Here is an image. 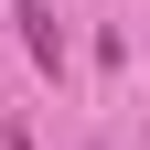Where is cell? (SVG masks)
Wrapping results in <instances>:
<instances>
[{"label":"cell","mask_w":150,"mask_h":150,"mask_svg":"<svg viewBox=\"0 0 150 150\" xmlns=\"http://www.w3.org/2000/svg\"><path fill=\"white\" fill-rule=\"evenodd\" d=\"M11 22H22V54H32V64H64V22H54V0H11Z\"/></svg>","instance_id":"1"},{"label":"cell","mask_w":150,"mask_h":150,"mask_svg":"<svg viewBox=\"0 0 150 150\" xmlns=\"http://www.w3.org/2000/svg\"><path fill=\"white\" fill-rule=\"evenodd\" d=\"M0 150H32V139H0Z\"/></svg>","instance_id":"2"}]
</instances>
